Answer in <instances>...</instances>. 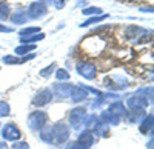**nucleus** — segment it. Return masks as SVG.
<instances>
[{"label": "nucleus", "mask_w": 154, "mask_h": 149, "mask_svg": "<svg viewBox=\"0 0 154 149\" xmlns=\"http://www.w3.org/2000/svg\"><path fill=\"white\" fill-rule=\"evenodd\" d=\"M100 8H85L83 9V14L85 16H93V14H100Z\"/></svg>", "instance_id": "dca6fc26"}, {"label": "nucleus", "mask_w": 154, "mask_h": 149, "mask_svg": "<svg viewBox=\"0 0 154 149\" xmlns=\"http://www.w3.org/2000/svg\"><path fill=\"white\" fill-rule=\"evenodd\" d=\"M40 31V28H37V26H32V28H25L20 31L22 35H29V34H34V32H38Z\"/></svg>", "instance_id": "2eb2a0df"}, {"label": "nucleus", "mask_w": 154, "mask_h": 149, "mask_svg": "<svg viewBox=\"0 0 154 149\" xmlns=\"http://www.w3.org/2000/svg\"><path fill=\"white\" fill-rule=\"evenodd\" d=\"M34 49H35L34 45H22V46H17V48H16V54L25 55V54H28L29 51H34Z\"/></svg>", "instance_id": "6e6552de"}, {"label": "nucleus", "mask_w": 154, "mask_h": 149, "mask_svg": "<svg viewBox=\"0 0 154 149\" xmlns=\"http://www.w3.org/2000/svg\"><path fill=\"white\" fill-rule=\"evenodd\" d=\"M54 68H56V65H51V66H48V68H45V69H42L40 71V76H43V77H48V74H51L54 71Z\"/></svg>", "instance_id": "a211bd4d"}, {"label": "nucleus", "mask_w": 154, "mask_h": 149, "mask_svg": "<svg viewBox=\"0 0 154 149\" xmlns=\"http://www.w3.org/2000/svg\"><path fill=\"white\" fill-rule=\"evenodd\" d=\"M56 77H57V80H68V79H69V74H68L65 69H57Z\"/></svg>", "instance_id": "ddd939ff"}, {"label": "nucleus", "mask_w": 154, "mask_h": 149, "mask_svg": "<svg viewBox=\"0 0 154 149\" xmlns=\"http://www.w3.org/2000/svg\"><path fill=\"white\" fill-rule=\"evenodd\" d=\"M49 100H51V91H49V89H43V91H40V92L35 95L34 103L38 105V106H43V105H46Z\"/></svg>", "instance_id": "39448f33"}, {"label": "nucleus", "mask_w": 154, "mask_h": 149, "mask_svg": "<svg viewBox=\"0 0 154 149\" xmlns=\"http://www.w3.org/2000/svg\"><path fill=\"white\" fill-rule=\"evenodd\" d=\"M3 137L6 139V140H17L19 137H20V132H19V129L12 125H6L5 126V129H3Z\"/></svg>", "instance_id": "7ed1b4c3"}, {"label": "nucleus", "mask_w": 154, "mask_h": 149, "mask_svg": "<svg viewBox=\"0 0 154 149\" xmlns=\"http://www.w3.org/2000/svg\"><path fill=\"white\" fill-rule=\"evenodd\" d=\"M45 39V34H38V35H31V37H25V39H20L22 43H32V42H38V40H43Z\"/></svg>", "instance_id": "9b49d317"}, {"label": "nucleus", "mask_w": 154, "mask_h": 149, "mask_svg": "<svg viewBox=\"0 0 154 149\" xmlns=\"http://www.w3.org/2000/svg\"><path fill=\"white\" fill-rule=\"evenodd\" d=\"M8 14H9V5L6 2H0V19L2 20L8 19L9 17Z\"/></svg>", "instance_id": "9d476101"}, {"label": "nucleus", "mask_w": 154, "mask_h": 149, "mask_svg": "<svg viewBox=\"0 0 154 149\" xmlns=\"http://www.w3.org/2000/svg\"><path fill=\"white\" fill-rule=\"evenodd\" d=\"M45 121H46V115H45L43 112H34V114L29 117V125H31V128H40Z\"/></svg>", "instance_id": "20e7f679"}, {"label": "nucleus", "mask_w": 154, "mask_h": 149, "mask_svg": "<svg viewBox=\"0 0 154 149\" xmlns=\"http://www.w3.org/2000/svg\"><path fill=\"white\" fill-rule=\"evenodd\" d=\"M14 148H17V149H28V145H14Z\"/></svg>", "instance_id": "412c9836"}, {"label": "nucleus", "mask_w": 154, "mask_h": 149, "mask_svg": "<svg viewBox=\"0 0 154 149\" xmlns=\"http://www.w3.org/2000/svg\"><path fill=\"white\" fill-rule=\"evenodd\" d=\"M137 32H140V29L136 28V26H131V28L126 29V37H128V39H134V35H136Z\"/></svg>", "instance_id": "f3484780"}, {"label": "nucleus", "mask_w": 154, "mask_h": 149, "mask_svg": "<svg viewBox=\"0 0 154 149\" xmlns=\"http://www.w3.org/2000/svg\"><path fill=\"white\" fill-rule=\"evenodd\" d=\"M106 17H108L106 14H103V16H100V17H93V19H89V20H86L85 23H82L80 26H83V28H85V26H89V25H91V23H97V22H100V20H105Z\"/></svg>", "instance_id": "f8f14e48"}, {"label": "nucleus", "mask_w": 154, "mask_h": 149, "mask_svg": "<svg viewBox=\"0 0 154 149\" xmlns=\"http://www.w3.org/2000/svg\"><path fill=\"white\" fill-rule=\"evenodd\" d=\"M28 14L31 19H40L46 14V6L43 2H34L31 3L29 9H28Z\"/></svg>", "instance_id": "f03ea898"}, {"label": "nucleus", "mask_w": 154, "mask_h": 149, "mask_svg": "<svg viewBox=\"0 0 154 149\" xmlns=\"http://www.w3.org/2000/svg\"><path fill=\"white\" fill-rule=\"evenodd\" d=\"M71 95H72V100L74 102H82V100H85V98H86L85 91H82L80 88H72Z\"/></svg>", "instance_id": "0eeeda50"}, {"label": "nucleus", "mask_w": 154, "mask_h": 149, "mask_svg": "<svg viewBox=\"0 0 154 149\" xmlns=\"http://www.w3.org/2000/svg\"><path fill=\"white\" fill-rule=\"evenodd\" d=\"M3 61H5V63H8V65L19 63V60H17L16 57H12V55H6V57H3Z\"/></svg>", "instance_id": "6ab92c4d"}, {"label": "nucleus", "mask_w": 154, "mask_h": 149, "mask_svg": "<svg viewBox=\"0 0 154 149\" xmlns=\"http://www.w3.org/2000/svg\"><path fill=\"white\" fill-rule=\"evenodd\" d=\"M96 66L93 63H88V61H82V63L77 65V72L80 74V76H83L85 79H94L96 77Z\"/></svg>", "instance_id": "f257e3e1"}, {"label": "nucleus", "mask_w": 154, "mask_h": 149, "mask_svg": "<svg viewBox=\"0 0 154 149\" xmlns=\"http://www.w3.org/2000/svg\"><path fill=\"white\" fill-rule=\"evenodd\" d=\"M0 31L2 32H11L12 28H6V26H3V25H0Z\"/></svg>", "instance_id": "aec40b11"}, {"label": "nucleus", "mask_w": 154, "mask_h": 149, "mask_svg": "<svg viewBox=\"0 0 154 149\" xmlns=\"http://www.w3.org/2000/svg\"><path fill=\"white\" fill-rule=\"evenodd\" d=\"M26 16H25V11H19V12H16V14H12V17H11V20H12V23H25L26 22Z\"/></svg>", "instance_id": "1a4fd4ad"}, {"label": "nucleus", "mask_w": 154, "mask_h": 149, "mask_svg": "<svg viewBox=\"0 0 154 149\" xmlns=\"http://www.w3.org/2000/svg\"><path fill=\"white\" fill-rule=\"evenodd\" d=\"M72 88H74V86H69V85H56V91L59 92L60 97H66V95H69L71 91H72Z\"/></svg>", "instance_id": "423d86ee"}, {"label": "nucleus", "mask_w": 154, "mask_h": 149, "mask_svg": "<svg viewBox=\"0 0 154 149\" xmlns=\"http://www.w3.org/2000/svg\"><path fill=\"white\" fill-rule=\"evenodd\" d=\"M9 114V106L5 102H0V117H5Z\"/></svg>", "instance_id": "4468645a"}]
</instances>
